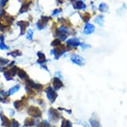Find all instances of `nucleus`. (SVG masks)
Instances as JSON below:
<instances>
[{"instance_id":"16","label":"nucleus","mask_w":127,"mask_h":127,"mask_svg":"<svg viewBox=\"0 0 127 127\" xmlns=\"http://www.w3.org/2000/svg\"><path fill=\"white\" fill-rule=\"evenodd\" d=\"M19 126H20V124H19L15 119H12V120H11V127H19Z\"/></svg>"},{"instance_id":"13","label":"nucleus","mask_w":127,"mask_h":127,"mask_svg":"<svg viewBox=\"0 0 127 127\" xmlns=\"http://www.w3.org/2000/svg\"><path fill=\"white\" fill-rule=\"evenodd\" d=\"M20 89V87L19 85L17 86H15L13 87H12L11 89H10V90L9 91V95H13V94H14L15 92H17L18 90H19Z\"/></svg>"},{"instance_id":"12","label":"nucleus","mask_w":127,"mask_h":127,"mask_svg":"<svg viewBox=\"0 0 127 127\" xmlns=\"http://www.w3.org/2000/svg\"><path fill=\"white\" fill-rule=\"evenodd\" d=\"M17 75H19V77L21 79H24L25 77H27V74L25 73V71L22 70V69H19L17 71Z\"/></svg>"},{"instance_id":"9","label":"nucleus","mask_w":127,"mask_h":127,"mask_svg":"<svg viewBox=\"0 0 127 127\" xmlns=\"http://www.w3.org/2000/svg\"><path fill=\"white\" fill-rule=\"evenodd\" d=\"M24 124H25V127H32L35 124V121L31 117H28L25 119Z\"/></svg>"},{"instance_id":"19","label":"nucleus","mask_w":127,"mask_h":127,"mask_svg":"<svg viewBox=\"0 0 127 127\" xmlns=\"http://www.w3.org/2000/svg\"><path fill=\"white\" fill-rule=\"evenodd\" d=\"M0 49H8L9 47L5 45L3 42H1V43H0Z\"/></svg>"},{"instance_id":"18","label":"nucleus","mask_w":127,"mask_h":127,"mask_svg":"<svg viewBox=\"0 0 127 127\" xmlns=\"http://www.w3.org/2000/svg\"><path fill=\"white\" fill-rule=\"evenodd\" d=\"M49 126L48 123H47L46 121H43L41 123H39V127H48Z\"/></svg>"},{"instance_id":"4","label":"nucleus","mask_w":127,"mask_h":127,"mask_svg":"<svg viewBox=\"0 0 127 127\" xmlns=\"http://www.w3.org/2000/svg\"><path fill=\"white\" fill-rule=\"evenodd\" d=\"M0 117H1V121H2V125L4 127H11V121L9 120V119L5 116L3 113H1L0 114Z\"/></svg>"},{"instance_id":"3","label":"nucleus","mask_w":127,"mask_h":127,"mask_svg":"<svg viewBox=\"0 0 127 127\" xmlns=\"http://www.w3.org/2000/svg\"><path fill=\"white\" fill-rule=\"evenodd\" d=\"M49 116L51 119L53 120V121H58L59 118H60V114L59 113L58 111L54 108H51L49 110Z\"/></svg>"},{"instance_id":"22","label":"nucleus","mask_w":127,"mask_h":127,"mask_svg":"<svg viewBox=\"0 0 127 127\" xmlns=\"http://www.w3.org/2000/svg\"><path fill=\"white\" fill-rule=\"evenodd\" d=\"M0 101H1V98L0 97Z\"/></svg>"},{"instance_id":"20","label":"nucleus","mask_w":127,"mask_h":127,"mask_svg":"<svg viewBox=\"0 0 127 127\" xmlns=\"http://www.w3.org/2000/svg\"><path fill=\"white\" fill-rule=\"evenodd\" d=\"M60 44H61L60 40L55 39L54 41H53V43L51 45H52L53 46H55H55H58L59 45H60Z\"/></svg>"},{"instance_id":"17","label":"nucleus","mask_w":127,"mask_h":127,"mask_svg":"<svg viewBox=\"0 0 127 127\" xmlns=\"http://www.w3.org/2000/svg\"><path fill=\"white\" fill-rule=\"evenodd\" d=\"M9 55H10L11 56L13 57H17V56H19V55H21V53L19 51L17 50V51H13L11 52V53H9Z\"/></svg>"},{"instance_id":"1","label":"nucleus","mask_w":127,"mask_h":127,"mask_svg":"<svg viewBox=\"0 0 127 127\" xmlns=\"http://www.w3.org/2000/svg\"><path fill=\"white\" fill-rule=\"evenodd\" d=\"M28 113L31 117H41V111L40 110V109L37 106H31L29 107V110H28Z\"/></svg>"},{"instance_id":"15","label":"nucleus","mask_w":127,"mask_h":127,"mask_svg":"<svg viewBox=\"0 0 127 127\" xmlns=\"http://www.w3.org/2000/svg\"><path fill=\"white\" fill-rule=\"evenodd\" d=\"M90 123H91L92 127H99V126H100L99 122L96 121V120H91Z\"/></svg>"},{"instance_id":"8","label":"nucleus","mask_w":127,"mask_h":127,"mask_svg":"<svg viewBox=\"0 0 127 127\" xmlns=\"http://www.w3.org/2000/svg\"><path fill=\"white\" fill-rule=\"evenodd\" d=\"M95 30V27L91 24H87L86 26L85 27V29H84V32L86 34H91Z\"/></svg>"},{"instance_id":"14","label":"nucleus","mask_w":127,"mask_h":127,"mask_svg":"<svg viewBox=\"0 0 127 127\" xmlns=\"http://www.w3.org/2000/svg\"><path fill=\"white\" fill-rule=\"evenodd\" d=\"M38 56H39V61H38V62L41 63H43L44 61H45V57L44 56V55L41 53L39 52L38 53Z\"/></svg>"},{"instance_id":"21","label":"nucleus","mask_w":127,"mask_h":127,"mask_svg":"<svg viewBox=\"0 0 127 127\" xmlns=\"http://www.w3.org/2000/svg\"><path fill=\"white\" fill-rule=\"evenodd\" d=\"M27 39H31L32 37H33V31H31V30H29L28 32H27Z\"/></svg>"},{"instance_id":"10","label":"nucleus","mask_w":127,"mask_h":127,"mask_svg":"<svg viewBox=\"0 0 127 127\" xmlns=\"http://www.w3.org/2000/svg\"><path fill=\"white\" fill-rule=\"evenodd\" d=\"M23 100H17V101L14 102L15 107V108L17 109V110L21 109V107L23 106Z\"/></svg>"},{"instance_id":"6","label":"nucleus","mask_w":127,"mask_h":127,"mask_svg":"<svg viewBox=\"0 0 127 127\" xmlns=\"http://www.w3.org/2000/svg\"><path fill=\"white\" fill-rule=\"evenodd\" d=\"M67 45L70 46H73V47H77L80 45V42L79 40L77 38H73V39H70L68 40L67 42Z\"/></svg>"},{"instance_id":"5","label":"nucleus","mask_w":127,"mask_h":127,"mask_svg":"<svg viewBox=\"0 0 127 127\" xmlns=\"http://www.w3.org/2000/svg\"><path fill=\"white\" fill-rule=\"evenodd\" d=\"M47 97H48L49 99L52 102L55 100V98L57 96V95L56 93L51 88H49L47 90Z\"/></svg>"},{"instance_id":"11","label":"nucleus","mask_w":127,"mask_h":127,"mask_svg":"<svg viewBox=\"0 0 127 127\" xmlns=\"http://www.w3.org/2000/svg\"><path fill=\"white\" fill-rule=\"evenodd\" d=\"M61 127H72V124L69 121L66 119H63L61 124Z\"/></svg>"},{"instance_id":"7","label":"nucleus","mask_w":127,"mask_h":127,"mask_svg":"<svg viewBox=\"0 0 127 127\" xmlns=\"http://www.w3.org/2000/svg\"><path fill=\"white\" fill-rule=\"evenodd\" d=\"M53 87H54L55 90H57L59 89H60L61 87H63V83L61 81L60 79H58V78H55L53 80Z\"/></svg>"},{"instance_id":"2","label":"nucleus","mask_w":127,"mask_h":127,"mask_svg":"<svg viewBox=\"0 0 127 127\" xmlns=\"http://www.w3.org/2000/svg\"><path fill=\"white\" fill-rule=\"evenodd\" d=\"M71 61H73V63H75L77 65H83L85 63V61L83 57L79 56L77 55H73L71 57Z\"/></svg>"}]
</instances>
